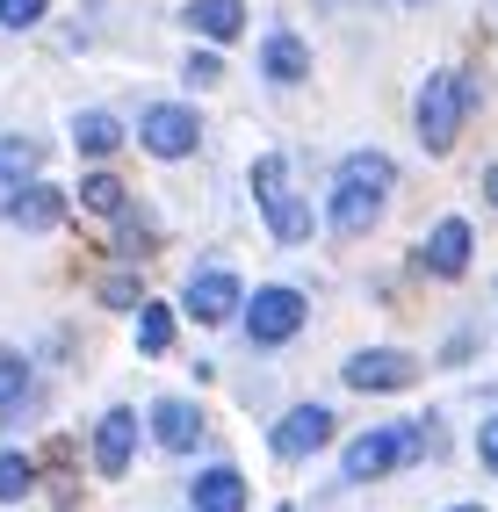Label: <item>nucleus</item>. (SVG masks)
Returning <instances> with one entry per match:
<instances>
[{
	"label": "nucleus",
	"instance_id": "1",
	"mask_svg": "<svg viewBox=\"0 0 498 512\" xmlns=\"http://www.w3.org/2000/svg\"><path fill=\"white\" fill-rule=\"evenodd\" d=\"M397 195V166L383 152H347L340 159V181H332V231L340 238H361L376 217H383V202Z\"/></svg>",
	"mask_w": 498,
	"mask_h": 512
},
{
	"label": "nucleus",
	"instance_id": "2",
	"mask_svg": "<svg viewBox=\"0 0 498 512\" xmlns=\"http://www.w3.org/2000/svg\"><path fill=\"white\" fill-rule=\"evenodd\" d=\"M419 448H426V433H419V426H369L361 440H347L340 476H347V484H376V476L419 462Z\"/></svg>",
	"mask_w": 498,
	"mask_h": 512
},
{
	"label": "nucleus",
	"instance_id": "3",
	"mask_svg": "<svg viewBox=\"0 0 498 512\" xmlns=\"http://www.w3.org/2000/svg\"><path fill=\"white\" fill-rule=\"evenodd\" d=\"M304 289H289V282H268V289H253L246 296V311H239V325H246V339L253 347H289L296 332H304Z\"/></svg>",
	"mask_w": 498,
	"mask_h": 512
},
{
	"label": "nucleus",
	"instance_id": "4",
	"mask_svg": "<svg viewBox=\"0 0 498 512\" xmlns=\"http://www.w3.org/2000/svg\"><path fill=\"white\" fill-rule=\"evenodd\" d=\"M462 109H470V87H462V73H434V80L419 87V138H426V152H455Z\"/></svg>",
	"mask_w": 498,
	"mask_h": 512
},
{
	"label": "nucleus",
	"instance_id": "5",
	"mask_svg": "<svg viewBox=\"0 0 498 512\" xmlns=\"http://www.w3.org/2000/svg\"><path fill=\"white\" fill-rule=\"evenodd\" d=\"M253 188H260V217H268V231L282 238V246H304V238H311V210L282 188V159H260Z\"/></svg>",
	"mask_w": 498,
	"mask_h": 512
},
{
	"label": "nucleus",
	"instance_id": "6",
	"mask_svg": "<svg viewBox=\"0 0 498 512\" xmlns=\"http://www.w3.org/2000/svg\"><path fill=\"white\" fill-rule=\"evenodd\" d=\"M138 145L152 159H188L203 145V116L181 109V101H159V109H145V123H138Z\"/></svg>",
	"mask_w": 498,
	"mask_h": 512
},
{
	"label": "nucleus",
	"instance_id": "7",
	"mask_svg": "<svg viewBox=\"0 0 498 512\" xmlns=\"http://www.w3.org/2000/svg\"><path fill=\"white\" fill-rule=\"evenodd\" d=\"M181 311L203 318V325H224V318L246 311V289H239V275H231V267H195L188 289H181Z\"/></svg>",
	"mask_w": 498,
	"mask_h": 512
},
{
	"label": "nucleus",
	"instance_id": "8",
	"mask_svg": "<svg viewBox=\"0 0 498 512\" xmlns=\"http://www.w3.org/2000/svg\"><path fill=\"white\" fill-rule=\"evenodd\" d=\"M340 375H347V390H361V397H390V390H405L419 375V361L405 347H361Z\"/></svg>",
	"mask_w": 498,
	"mask_h": 512
},
{
	"label": "nucleus",
	"instance_id": "9",
	"mask_svg": "<svg viewBox=\"0 0 498 512\" xmlns=\"http://www.w3.org/2000/svg\"><path fill=\"white\" fill-rule=\"evenodd\" d=\"M0 217L15 231H58L65 224V195L51 181H15V188H0Z\"/></svg>",
	"mask_w": 498,
	"mask_h": 512
},
{
	"label": "nucleus",
	"instance_id": "10",
	"mask_svg": "<svg viewBox=\"0 0 498 512\" xmlns=\"http://www.w3.org/2000/svg\"><path fill=\"white\" fill-rule=\"evenodd\" d=\"M332 440V412L325 404H296V412H282L275 419V433H268V448L282 455V462H304V455H318Z\"/></svg>",
	"mask_w": 498,
	"mask_h": 512
},
{
	"label": "nucleus",
	"instance_id": "11",
	"mask_svg": "<svg viewBox=\"0 0 498 512\" xmlns=\"http://www.w3.org/2000/svg\"><path fill=\"white\" fill-rule=\"evenodd\" d=\"M470 246H477L470 224L441 217L434 231H426V246H419V267H426V275H441V282H455V275H470Z\"/></svg>",
	"mask_w": 498,
	"mask_h": 512
},
{
	"label": "nucleus",
	"instance_id": "12",
	"mask_svg": "<svg viewBox=\"0 0 498 512\" xmlns=\"http://www.w3.org/2000/svg\"><path fill=\"white\" fill-rule=\"evenodd\" d=\"M130 448H138V412L109 404V412L94 419V469H102V476H123V469H130Z\"/></svg>",
	"mask_w": 498,
	"mask_h": 512
},
{
	"label": "nucleus",
	"instance_id": "13",
	"mask_svg": "<svg viewBox=\"0 0 498 512\" xmlns=\"http://www.w3.org/2000/svg\"><path fill=\"white\" fill-rule=\"evenodd\" d=\"M152 440L166 455H195V448H203V412H195L188 397H159L152 404Z\"/></svg>",
	"mask_w": 498,
	"mask_h": 512
},
{
	"label": "nucleus",
	"instance_id": "14",
	"mask_svg": "<svg viewBox=\"0 0 498 512\" xmlns=\"http://www.w3.org/2000/svg\"><path fill=\"white\" fill-rule=\"evenodd\" d=\"M260 73H268L275 87H304V80H311V51H304V37H296V29H275V37L260 44Z\"/></svg>",
	"mask_w": 498,
	"mask_h": 512
},
{
	"label": "nucleus",
	"instance_id": "15",
	"mask_svg": "<svg viewBox=\"0 0 498 512\" xmlns=\"http://www.w3.org/2000/svg\"><path fill=\"white\" fill-rule=\"evenodd\" d=\"M181 22L195 29V37H210V44H231L246 29V0H188Z\"/></svg>",
	"mask_w": 498,
	"mask_h": 512
},
{
	"label": "nucleus",
	"instance_id": "16",
	"mask_svg": "<svg viewBox=\"0 0 498 512\" xmlns=\"http://www.w3.org/2000/svg\"><path fill=\"white\" fill-rule=\"evenodd\" d=\"M195 512H246V476L231 462L203 469V476H195Z\"/></svg>",
	"mask_w": 498,
	"mask_h": 512
},
{
	"label": "nucleus",
	"instance_id": "17",
	"mask_svg": "<svg viewBox=\"0 0 498 512\" xmlns=\"http://www.w3.org/2000/svg\"><path fill=\"white\" fill-rule=\"evenodd\" d=\"M65 138H73V145H80L87 159H109V152L123 145V123H116L109 109H80V116H73V130H65Z\"/></svg>",
	"mask_w": 498,
	"mask_h": 512
},
{
	"label": "nucleus",
	"instance_id": "18",
	"mask_svg": "<svg viewBox=\"0 0 498 512\" xmlns=\"http://www.w3.org/2000/svg\"><path fill=\"white\" fill-rule=\"evenodd\" d=\"M51 159L44 138H0V188H15V181H37V166Z\"/></svg>",
	"mask_w": 498,
	"mask_h": 512
},
{
	"label": "nucleus",
	"instance_id": "19",
	"mask_svg": "<svg viewBox=\"0 0 498 512\" xmlns=\"http://www.w3.org/2000/svg\"><path fill=\"white\" fill-rule=\"evenodd\" d=\"M174 347V311L166 303H145L138 311V354H166Z\"/></svg>",
	"mask_w": 498,
	"mask_h": 512
},
{
	"label": "nucleus",
	"instance_id": "20",
	"mask_svg": "<svg viewBox=\"0 0 498 512\" xmlns=\"http://www.w3.org/2000/svg\"><path fill=\"white\" fill-rule=\"evenodd\" d=\"M80 202H87V210H102V217H123V181L94 166V174L80 181Z\"/></svg>",
	"mask_w": 498,
	"mask_h": 512
},
{
	"label": "nucleus",
	"instance_id": "21",
	"mask_svg": "<svg viewBox=\"0 0 498 512\" xmlns=\"http://www.w3.org/2000/svg\"><path fill=\"white\" fill-rule=\"evenodd\" d=\"M29 476H37V469H29V455H0V505H15L22 491H29Z\"/></svg>",
	"mask_w": 498,
	"mask_h": 512
},
{
	"label": "nucleus",
	"instance_id": "22",
	"mask_svg": "<svg viewBox=\"0 0 498 512\" xmlns=\"http://www.w3.org/2000/svg\"><path fill=\"white\" fill-rule=\"evenodd\" d=\"M51 0H0V29H37Z\"/></svg>",
	"mask_w": 498,
	"mask_h": 512
},
{
	"label": "nucleus",
	"instance_id": "23",
	"mask_svg": "<svg viewBox=\"0 0 498 512\" xmlns=\"http://www.w3.org/2000/svg\"><path fill=\"white\" fill-rule=\"evenodd\" d=\"M217 73H224V65H217L210 51H195V58H188V87H217Z\"/></svg>",
	"mask_w": 498,
	"mask_h": 512
},
{
	"label": "nucleus",
	"instance_id": "24",
	"mask_svg": "<svg viewBox=\"0 0 498 512\" xmlns=\"http://www.w3.org/2000/svg\"><path fill=\"white\" fill-rule=\"evenodd\" d=\"M477 455H484V469L498 476V412L484 419V433H477Z\"/></svg>",
	"mask_w": 498,
	"mask_h": 512
},
{
	"label": "nucleus",
	"instance_id": "25",
	"mask_svg": "<svg viewBox=\"0 0 498 512\" xmlns=\"http://www.w3.org/2000/svg\"><path fill=\"white\" fill-rule=\"evenodd\" d=\"M15 383H22V361H15V354H0V390H15Z\"/></svg>",
	"mask_w": 498,
	"mask_h": 512
},
{
	"label": "nucleus",
	"instance_id": "26",
	"mask_svg": "<svg viewBox=\"0 0 498 512\" xmlns=\"http://www.w3.org/2000/svg\"><path fill=\"white\" fill-rule=\"evenodd\" d=\"M484 195H491V210H498V166H491V174H484Z\"/></svg>",
	"mask_w": 498,
	"mask_h": 512
},
{
	"label": "nucleus",
	"instance_id": "27",
	"mask_svg": "<svg viewBox=\"0 0 498 512\" xmlns=\"http://www.w3.org/2000/svg\"><path fill=\"white\" fill-rule=\"evenodd\" d=\"M448 512H484V505H448Z\"/></svg>",
	"mask_w": 498,
	"mask_h": 512
}]
</instances>
